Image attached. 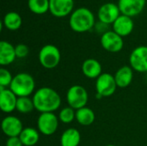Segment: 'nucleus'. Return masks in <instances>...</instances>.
Returning <instances> with one entry per match:
<instances>
[{
  "mask_svg": "<svg viewBox=\"0 0 147 146\" xmlns=\"http://www.w3.org/2000/svg\"><path fill=\"white\" fill-rule=\"evenodd\" d=\"M34 108L42 113H53L61 105V97L59 93L49 87H42L37 89L33 96Z\"/></svg>",
  "mask_w": 147,
  "mask_h": 146,
  "instance_id": "nucleus-1",
  "label": "nucleus"
},
{
  "mask_svg": "<svg viewBox=\"0 0 147 146\" xmlns=\"http://www.w3.org/2000/svg\"><path fill=\"white\" fill-rule=\"evenodd\" d=\"M69 24L74 32L84 33L95 26V15L87 8H78L71 14Z\"/></svg>",
  "mask_w": 147,
  "mask_h": 146,
  "instance_id": "nucleus-2",
  "label": "nucleus"
},
{
  "mask_svg": "<svg viewBox=\"0 0 147 146\" xmlns=\"http://www.w3.org/2000/svg\"><path fill=\"white\" fill-rule=\"evenodd\" d=\"M35 81L34 77L26 72L16 74L9 86V89L17 97H28L34 93Z\"/></svg>",
  "mask_w": 147,
  "mask_h": 146,
  "instance_id": "nucleus-3",
  "label": "nucleus"
},
{
  "mask_svg": "<svg viewBox=\"0 0 147 146\" xmlns=\"http://www.w3.org/2000/svg\"><path fill=\"white\" fill-rule=\"evenodd\" d=\"M40 64L46 69H53L57 67L61 59V54L59 48L52 44L44 46L38 55Z\"/></svg>",
  "mask_w": 147,
  "mask_h": 146,
  "instance_id": "nucleus-4",
  "label": "nucleus"
},
{
  "mask_svg": "<svg viewBox=\"0 0 147 146\" xmlns=\"http://www.w3.org/2000/svg\"><path fill=\"white\" fill-rule=\"evenodd\" d=\"M66 101L69 107L78 110L86 107L89 101V95L84 87L76 84L71 86L67 90Z\"/></svg>",
  "mask_w": 147,
  "mask_h": 146,
  "instance_id": "nucleus-5",
  "label": "nucleus"
},
{
  "mask_svg": "<svg viewBox=\"0 0 147 146\" xmlns=\"http://www.w3.org/2000/svg\"><path fill=\"white\" fill-rule=\"evenodd\" d=\"M59 120V117L54 113H42L37 120L38 131L45 136H51L56 133Z\"/></svg>",
  "mask_w": 147,
  "mask_h": 146,
  "instance_id": "nucleus-6",
  "label": "nucleus"
},
{
  "mask_svg": "<svg viewBox=\"0 0 147 146\" xmlns=\"http://www.w3.org/2000/svg\"><path fill=\"white\" fill-rule=\"evenodd\" d=\"M117 89L115 77L109 73H102L96 81V89L97 96L109 97L112 96Z\"/></svg>",
  "mask_w": 147,
  "mask_h": 146,
  "instance_id": "nucleus-7",
  "label": "nucleus"
},
{
  "mask_svg": "<svg viewBox=\"0 0 147 146\" xmlns=\"http://www.w3.org/2000/svg\"><path fill=\"white\" fill-rule=\"evenodd\" d=\"M132 69L138 72H147V46H140L133 50L129 57Z\"/></svg>",
  "mask_w": 147,
  "mask_h": 146,
  "instance_id": "nucleus-8",
  "label": "nucleus"
},
{
  "mask_svg": "<svg viewBox=\"0 0 147 146\" xmlns=\"http://www.w3.org/2000/svg\"><path fill=\"white\" fill-rule=\"evenodd\" d=\"M101 45L109 52H118L122 50L124 40L115 31H107L101 36Z\"/></svg>",
  "mask_w": 147,
  "mask_h": 146,
  "instance_id": "nucleus-9",
  "label": "nucleus"
},
{
  "mask_svg": "<svg viewBox=\"0 0 147 146\" xmlns=\"http://www.w3.org/2000/svg\"><path fill=\"white\" fill-rule=\"evenodd\" d=\"M99 21L107 25L113 24L121 15V10L118 4L114 3H106L98 9L97 13Z\"/></svg>",
  "mask_w": 147,
  "mask_h": 146,
  "instance_id": "nucleus-10",
  "label": "nucleus"
},
{
  "mask_svg": "<svg viewBox=\"0 0 147 146\" xmlns=\"http://www.w3.org/2000/svg\"><path fill=\"white\" fill-rule=\"evenodd\" d=\"M146 3V0H119L118 6L121 15L130 17L140 14Z\"/></svg>",
  "mask_w": 147,
  "mask_h": 146,
  "instance_id": "nucleus-11",
  "label": "nucleus"
},
{
  "mask_svg": "<svg viewBox=\"0 0 147 146\" xmlns=\"http://www.w3.org/2000/svg\"><path fill=\"white\" fill-rule=\"evenodd\" d=\"M22 130V122L16 116H6L2 121V131L8 138L19 137Z\"/></svg>",
  "mask_w": 147,
  "mask_h": 146,
  "instance_id": "nucleus-12",
  "label": "nucleus"
},
{
  "mask_svg": "<svg viewBox=\"0 0 147 146\" xmlns=\"http://www.w3.org/2000/svg\"><path fill=\"white\" fill-rule=\"evenodd\" d=\"M73 0H49V11L56 17H64L73 11Z\"/></svg>",
  "mask_w": 147,
  "mask_h": 146,
  "instance_id": "nucleus-13",
  "label": "nucleus"
},
{
  "mask_svg": "<svg viewBox=\"0 0 147 146\" xmlns=\"http://www.w3.org/2000/svg\"><path fill=\"white\" fill-rule=\"evenodd\" d=\"M17 96L9 89L0 88V108L3 113L10 114L16 109Z\"/></svg>",
  "mask_w": 147,
  "mask_h": 146,
  "instance_id": "nucleus-14",
  "label": "nucleus"
},
{
  "mask_svg": "<svg viewBox=\"0 0 147 146\" xmlns=\"http://www.w3.org/2000/svg\"><path fill=\"white\" fill-rule=\"evenodd\" d=\"M134 21L130 16L121 15L113 23V31L121 37L129 35L134 30Z\"/></svg>",
  "mask_w": 147,
  "mask_h": 146,
  "instance_id": "nucleus-15",
  "label": "nucleus"
},
{
  "mask_svg": "<svg viewBox=\"0 0 147 146\" xmlns=\"http://www.w3.org/2000/svg\"><path fill=\"white\" fill-rule=\"evenodd\" d=\"M102 65L95 59H88L82 65L83 74L90 79H97L102 74Z\"/></svg>",
  "mask_w": 147,
  "mask_h": 146,
  "instance_id": "nucleus-16",
  "label": "nucleus"
},
{
  "mask_svg": "<svg viewBox=\"0 0 147 146\" xmlns=\"http://www.w3.org/2000/svg\"><path fill=\"white\" fill-rule=\"evenodd\" d=\"M16 59L15 46L5 40L0 42V65L2 66H7L12 64Z\"/></svg>",
  "mask_w": 147,
  "mask_h": 146,
  "instance_id": "nucleus-17",
  "label": "nucleus"
},
{
  "mask_svg": "<svg viewBox=\"0 0 147 146\" xmlns=\"http://www.w3.org/2000/svg\"><path fill=\"white\" fill-rule=\"evenodd\" d=\"M115 83L119 88H127L128 87L134 78V70L131 66L124 65L121 67L115 74Z\"/></svg>",
  "mask_w": 147,
  "mask_h": 146,
  "instance_id": "nucleus-18",
  "label": "nucleus"
},
{
  "mask_svg": "<svg viewBox=\"0 0 147 146\" xmlns=\"http://www.w3.org/2000/svg\"><path fill=\"white\" fill-rule=\"evenodd\" d=\"M81 141V135L76 128H68L61 135V146H78Z\"/></svg>",
  "mask_w": 147,
  "mask_h": 146,
  "instance_id": "nucleus-19",
  "label": "nucleus"
},
{
  "mask_svg": "<svg viewBox=\"0 0 147 146\" xmlns=\"http://www.w3.org/2000/svg\"><path fill=\"white\" fill-rule=\"evenodd\" d=\"M40 132L33 127L23 128L19 138L23 146H34L40 139Z\"/></svg>",
  "mask_w": 147,
  "mask_h": 146,
  "instance_id": "nucleus-20",
  "label": "nucleus"
},
{
  "mask_svg": "<svg viewBox=\"0 0 147 146\" xmlns=\"http://www.w3.org/2000/svg\"><path fill=\"white\" fill-rule=\"evenodd\" d=\"M95 119L96 115L94 111L88 107H84L76 110V120L80 125L84 126H88L93 124Z\"/></svg>",
  "mask_w": 147,
  "mask_h": 146,
  "instance_id": "nucleus-21",
  "label": "nucleus"
},
{
  "mask_svg": "<svg viewBox=\"0 0 147 146\" xmlns=\"http://www.w3.org/2000/svg\"><path fill=\"white\" fill-rule=\"evenodd\" d=\"M22 20L21 15L14 11L8 12L4 15L3 21V24L5 26V28L12 31L19 29L22 26Z\"/></svg>",
  "mask_w": 147,
  "mask_h": 146,
  "instance_id": "nucleus-22",
  "label": "nucleus"
},
{
  "mask_svg": "<svg viewBox=\"0 0 147 146\" xmlns=\"http://www.w3.org/2000/svg\"><path fill=\"white\" fill-rule=\"evenodd\" d=\"M28 6L31 12L42 15L49 10V0H28Z\"/></svg>",
  "mask_w": 147,
  "mask_h": 146,
  "instance_id": "nucleus-23",
  "label": "nucleus"
},
{
  "mask_svg": "<svg viewBox=\"0 0 147 146\" xmlns=\"http://www.w3.org/2000/svg\"><path fill=\"white\" fill-rule=\"evenodd\" d=\"M34 108L33 99L28 97H18L16 102V109L21 114H29Z\"/></svg>",
  "mask_w": 147,
  "mask_h": 146,
  "instance_id": "nucleus-24",
  "label": "nucleus"
},
{
  "mask_svg": "<svg viewBox=\"0 0 147 146\" xmlns=\"http://www.w3.org/2000/svg\"><path fill=\"white\" fill-rule=\"evenodd\" d=\"M76 119V110L71 107L62 108L59 114V120L64 124L71 123Z\"/></svg>",
  "mask_w": 147,
  "mask_h": 146,
  "instance_id": "nucleus-25",
  "label": "nucleus"
},
{
  "mask_svg": "<svg viewBox=\"0 0 147 146\" xmlns=\"http://www.w3.org/2000/svg\"><path fill=\"white\" fill-rule=\"evenodd\" d=\"M14 77L11 73L5 68L2 67L0 69V88H9Z\"/></svg>",
  "mask_w": 147,
  "mask_h": 146,
  "instance_id": "nucleus-26",
  "label": "nucleus"
},
{
  "mask_svg": "<svg viewBox=\"0 0 147 146\" xmlns=\"http://www.w3.org/2000/svg\"><path fill=\"white\" fill-rule=\"evenodd\" d=\"M15 48H16V58L18 59H23L27 57L29 52V49L28 46H26L25 44H18L15 46Z\"/></svg>",
  "mask_w": 147,
  "mask_h": 146,
  "instance_id": "nucleus-27",
  "label": "nucleus"
},
{
  "mask_svg": "<svg viewBox=\"0 0 147 146\" xmlns=\"http://www.w3.org/2000/svg\"><path fill=\"white\" fill-rule=\"evenodd\" d=\"M6 146H23L19 137L8 138L6 141Z\"/></svg>",
  "mask_w": 147,
  "mask_h": 146,
  "instance_id": "nucleus-28",
  "label": "nucleus"
},
{
  "mask_svg": "<svg viewBox=\"0 0 147 146\" xmlns=\"http://www.w3.org/2000/svg\"><path fill=\"white\" fill-rule=\"evenodd\" d=\"M106 146H116V145H106Z\"/></svg>",
  "mask_w": 147,
  "mask_h": 146,
  "instance_id": "nucleus-29",
  "label": "nucleus"
}]
</instances>
